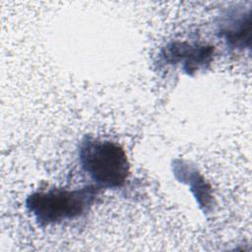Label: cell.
Here are the masks:
<instances>
[{
  "mask_svg": "<svg viewBox=\"0 0 252 252\" xmlns=\"http://www.w3.org/2000/svg\"><path fill=\"white\" fill-rule=\"evenodd\" d=\"M99 189L96 185H86L77 189L36 191L27 197L26 207L39 225L58 224L86 214L94 205Z\"/></svg>",
  "mask_w": 252,
  "mask_h": 252,
  "instance_id": "1",
  "label": "cell"
},
{
  "mask_svg": "<svg viewBox=\"0 0 252 252\" xmlns=\"http://www.w3.org/2000/svg\"><path fill=\"white\" fill-rule=\"evenodd\" d=\"M82 169L99 188L122 187L130 173L125 151L116 143L86 137L79 149Z\"/></svg>",
  "mask_w": 252,
  "mask_h": 252,
  "instance_id": "2",
  "label": "cell"
},
{
  "mask_svg": "<svg viewBox=\"0 0 252 252\" xmlns=\"http://www.w3.org/2000/svg\"><path fill=\"white\" fill-rule=\"evenodd\" d=\"M214 51L212 45L172 41L163 48L161 55L168 64L180 65L187 74H193L211 63Z\"/></svg>",
  "mask_w": 252,
  "mask_h": 252,
  "instance_id": "3",
  "label": "cell"
},
{
  "mask_svg": "<svg viewBox=\"0 0 252 252\" xmlns=\"http://www.w3.org/2000/svg\"><path fill=\"white\" fill-rule=\"evenodd\" d=\"M228 16L220 24V35L232 48H243L245 45H249L251 32L250 13L246 17H244V13Z\"/></svg>",
  "mask_w": 252,
  "mask_h": 252,
  "instance_id": "4",
  "label": "cell"
}]
</instances>
